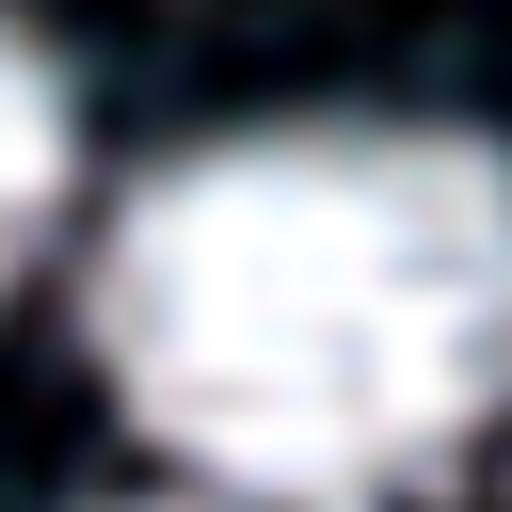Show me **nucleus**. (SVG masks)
<instances>
[{
  "label": "nucleus",
  "instance_id": "f257e3e1",
  "mask_svg": "<svg viewBox=\"0 0 512 512\" xmlns=\"http://www.w3.org/2000/svg\"><path fill=\"white\" fill-rule=\"evenodd\" d=\"M112 400L256 512H400L512 400V160L432 112L208 128L96 224Z\"/></svg>",
  "mask_w": 512,
  "mask_h": 512
},
{
  "label": "nucleus",
  "instance_id": "f03ea898",
  "mask_svg": "<svg viewBox=\"0 0 512 512\" xmlns=\"http://www.w3.org/2000/svg\"><path fill=\"white\" fill-rule=\"evenodd\" d=\"M64 160H80V112H64V64L0 16V288H16V256L48 240V208H64Z\"/></svg>",
  "mask_w": 512,
  "mask_h": 512
},
{
  "label": "nucleus",
  "instance_id": "7ed1b4c3",
  "mask_svg": "<svg viewBox=\"0 0 512 512\" xmlns=\"http://www.w3.org/2000/svg\"><path fill=\"white\" fill-rule=\"evenodd\" d=\"M112 512H144V496H112Z\"/></svg>",
  "mask_w": 512,
  "mask_h": 512
}]
</instances>
